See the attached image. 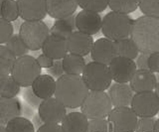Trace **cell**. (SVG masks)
<instances>
[{
	"label": "cell",
	"instance_id": "obj_1",
	"mask_svg": "<svg viewBox=\"0 0 159 132\" xmlns=\"http://www.w3.org/2000/svg\"><path fill=\"white\" fill-rule=\"evenodd\" d=\"M130 38L140 54L149 56L159 52V18L143 15L135 19Z\"/></svg>",
	"mask_w": 159,
	"mask_h": 132
},
{
	"label": "cell",
	"instance_id": "obj_2",
	"mask_svg": "<svg viewBox=\"0 0 159 132\" xmlns=\"http://www.w3.org/2000/svg\"><path fill=\"white\" fill-rule=\"evenodd\" d=\"M89 92L82 76L65 74L56 81L55 97L67 108L81 107Z\"/></svg>",
	"mask_w": 159,
	"mask_h": 132
},
{
	"label": "cell",
	"instance_id": "obj_3",
	"mask_svg": "<svg viewBox=\"0 0 159 132\" xmlns=\"http://www.w3.org/2000/svg\"><path fill=\"white\" fill-rule=\"evenodd\" d=\"M133 21V19L127 14L111 11L102 18V34L106 38L113 42L129 38Z\"/></svg>",
	"mask_w": 159,
	"mask_h": 132
},
{
	"label": "cell",
	"instance_id": "obj_4",
	"mask_svg": "<svg viewBox=\"0 0 159 132\" xmlns=\"http://www.w3.org/2000/svg\"><path fill=\"white\" fill-rule=\"evenodd\" d=\"M82 77L84 85L91 91H106L111 87L112 82L108 66L98 62L87 64Z\"/></svg>",
	"mask_w": 159,
	"mask_h": 132
},
{
	"label": "cell",
	"instance_id": "obj_5",
	"mask_svg": "<svg viewBox=\"0 0 159 132\" xmlns=\"http://www.w3.org/2000/svg\"><path fill=\"white\" fill-rule=\"evenodd\" d=\"M112 103L106 91H91L81 105V112L89 120L107 119L112 110Z\"/></svg>",
	"mask_w": 159,
	"mask_h": 132
},
{
	"label": "cell",
	"instance_id": "obj_6",
	"mask_svg": "<svg viewBox=\"0 0 159 132\" xmlns=\"http://www.w3.org/2000/svg\"><path fill=\"white\" fill-rule=\"evenodd\" d=\"M51 35L47 24L43 21L23 22L19 29V36L29 51H39Z\"/></svg>",
	"mask_w": 159,
	"mask_h": 132
},
{
	"label": "cell",
	"instance_id": "obj_7",
	"mask_svg": "<svg viewBox=\"0 0 159 132\" xmlns=\"http://www.w3.org/2000/svg\"><path fill=\"white\" fill-rule=\"evenodd\" d=\"M42 68L37 62V59L32 56L25 55L17 58L14 64L11 77L16 81L20 86H32L35 80L41 75Z\"/></svg>",
	"mask_w": 159,
	"mask_h": 132
},
{
	"label": "cell",
	"instance_id": "obj_8",
	"mask_svg": "<svg viewBox=\"0 0 159 132\" xmlns=\"http://www.w3.org/2000/svg\"><path fill=\"white\" fill-rule=\"evenodd\" d=\"M113 132H134L138 117L130 106L113 107L107 118Z\"/></svg>",
	"mask_w": 159,
	"mask_h": 132
},
{
	"label": "cell",
	"instance_id": "obj_9",
	"mask_svg": "<svg viewBox=\"0 0 159 132\" xmlns=\"http://www.w3.org/2000/svg\"><path fill=\"white\" fill-rule=\"evenodd\" d=\"M130 107L139 118L154 117L159 113V99L155 91L138 92L134 95Z\"/></svg>",
	"mask_w": 159,
	"mask_h": 132
},
{
	"label": "cell",
	"instance_id": "obj_10",
	"mask_svg": "<svg viewBox=\"0 0 159 132\" xmlns=\"http://www.w3.org/2000/svg\"><path fill=\"white\" fill-rule=\"evenodd\" d=\"M38 113L44 123L59 124L67 115V107L61 103L56 97L42 100L38 107Z\"/></svg>",
	"mask_w": 159,
	"mask_h": 132
},
{
	"label": "cell",
	"instance_id": "obj_11",
	"mask_svg": "<svg viewBox=\"0 0 159 132\" xmlns=\"http://www.w3.org/2000/svg\"><path fill=\"white\" fill-rule=\"evenodd\" d=\"M114 82L128 84L137 71L136 64L133 60L123 57H116L108 65Z\"/></svg>",
	"mask_w": 159,
	"mask_h": 132
},
{
	"label": "cell",
	"instance_id": "obj_12",
	"mask_svg": "<svg viewBox=\"0 0 159 132\" xmlns=\"http://www.w3.org/2000/svg\"><path fill=\"white\" fill-rule=\"evenodd\" d=\"M20 17L26 21H42L47 16L46 0H16Z\"/></svg>",
	"mask_w": 159,
	"mask_h": 132
},
{
	"label": "cell",
	"instance_id": "obj_13",
	"mask_svg": "<svg viewBox=\"0 0 159 132\" xmlns=\"http://www.w3.org/2000/svg\"><path fill=\"white\" fill-rule=\"evenodd\" d=\"M102 19L98 13L82 10L76 16V27L78 31L88 35H96L102 29Z\"/></svg>",
	"mask_w": 159,
	"mask_h": 132
},
{
	"label": "cell",
	"instance_id": "obj_14",
	"mask_svg": "<svg viewBox=\"0 0 159 132\" xmlns=\"http://www.w3.org/2000/svg\"><path fill=\"white\" fill-rule=\"evenodd\" d=\"M93 43V39L91 35L80 31H74L67 39L69 53L82 57L87 56L92 52Z\"/></svg>",
	"mask_w": 159,
	"mask_h": 132
},
{
	"label": "cell",
	"instance_id": "obj_15",
	"mask_svg": "<svg viewBox=\"0 0 159 132\" xmlns=\"http://www.w3.org/2000/svg\"><path fill=\"white\" fill-rule=\"evenodd\" d=\"M91 57L93 62H98L108 66L113 59L117 57L116 48H114V42L107 38L98 39L93 43Z\"/></svg>",
	"mask_w": 159,
	"mask_h": 132
},
{
	"label": "cell",
	"instance_id": "obj_16",
	"mask_svg": "<svg viewBox=\"0 0 159 132\" xmlns=\"http://www.w3.org/2000/svg\"><path fill=\"white\" fill-rule=\"evenodd\" d=\"M47 12L54 19H63L74 15L79 7L78 0H46Z\"/></svg>",
	"mask_w": 159,
	"mask_h": 132
},
{
	"label": "cell",
	"instance_id": "obj_17",
	"mask_svg": "<svg viewBox=\"0 0 159 132\" xmlns=\"http://www.w3.org/2000/svg\"><path fill=\"white\" fill-rule=\"evenodd\" d=\"M107 95L113 107L130 106L134 96V91L129 84L114 82L108 89Z\"/></svg>",
	"mask_w": 159,
	"mask_h": 132
},
{
	"label": "cell",
	"instance_id": "obj_18",
	"mask_svg": "<svg viewBox=\"0 0 159 132\" xmlns=\"http://www.w3.org/2000/svg\"><path fill=\"white\" fill-rule=\"evenodd\" d=\"M129 85L135 94L153 91L157 85L156 76L150 70H137L131 77Z\"/></svg>",
	"mask_w": 159,
	"mask_h": 132
},
{
	"label": "cell",
	"instance_id": "obj_19",
	"mask_svg": "<svg viewBox=\"0 0 159 132\" xmlns=\"http://www.w3.org/2000/svg\"><path fill=\"white\" fill-rule=\"evenodd\" d=\"M44 55L53 59L54 61H60L68 55V44L66 39L50 35L45 41L42 47Z\"/></svg>",
	"mask_w": 159,
	"mask_h": 132
},
{
	"label": "cell",
	"instance_id": "obj_20",
	"mask_svg": "<svg viewBox=\"0 0 159 132\" xmlns=\"http://www.w3.org/2000/svg\"><path fill=\"white\" fill-rule=\"evenodd\" d=\"M22 105L16 97L0 96V125L6 126L9 121L21 115Z\"/></svg>",
	"mask_w": 159,
	"mask_h": 132
},
{
	"label": "cell",
	"instance_id": "obj_21",
	"mask_svg": "<svg viewBox=\"0 0 159 132\" xmlns=\"http://www.w3.org/2000/svg\"><path fill=\"white\" fill-rule=\"evenodd\" d=\"M32 90L42 100L55 95L56 81L50 75H40L32 85Z\"/></svg>",
	"mask_w": 159,
	"mask_h": 132
},
{
	"label": "cell",
	"instance_id": "obj_22",
	"mask_svg": "<svg viewBox=\"0 0 159 132\" xmlns=\"http://www.w3.org/2000/svg\"><path fill=\"white\" fill-rule=\"evenodd\" d=\"M89 118L82 112L74 111L67 113L61 122L64 132H87Z\"/></svg>",
	"mask_w": 159,
	"mask_h": 132
},
{
	"label": "cell",
	"instance_id": "obj_23",
	"mask_svg": "<svg viewBox=\"0 0 159 132\" xmlns=\"http://www.w3.org/2000/svg\"><path fill=\"white\" fill-rule=\"evenodd\" d=\"M76 27V16H70L67 18L58 19L55 21L54 25L50 29L51 35L60 37L63 39H67L72 35L74 29Z\"/></svg>",
	"mask_w": 159,
	"mask_h": 132
},
{
	"label": "cell",
	"instance_id": "obj_24",
	"mask_svg": "<svg viewBox=\"0 0 159 132\" xmlns=\"http://www.w3.org/2000/svg\"><path fill=\"white\" fill-rule=\"evenodd\" d=\"M62 63H63L65 74L68 75L82 76L84 68L87 66L84 57L74 55V54H70V53L63 59Z\"/></svg>",
	"mask_w": 159,
	"mask_h": 132
},
{
	"label": "cell",
	"instance_id": "obj_25",
	"mask_svg": "<svg viewBox=\"0 0 159 132\" xmlns=\"http://www.w3.org/2000/svg\"><path fill=\"white\" fill-rule=\"evenodd\" d=\"M114 48H116V53L117 57L136 60V58L139 55V50L136 44L133 42L130 37L116 41L114 42Z\"/></svg>",
	"mask_w": 159,
	"mask_h": 132
},
{
	"label": "cell",
	"instance_id": "obj_26",
	"mask_svg": "<svg viewBox=\"0 0 159 132\" xmlns=\"http://www.w3.org/2000/svg\"><path fill=\"white\" fill-rule=\"evenodd\" d=\"M17 58L6 46L0 45V77L11 75Z\"/></svg>",
	"mask_w": 159,
	"mask_h": 132
},
{
	"label": "cell",
	"instance_id": "obj_27",
	"mask_svg": "<svg viewBox=\"0 0 159 132\" xmlns=\"http://www.w3.org/2000/svg\"><path fill=\"white\" fill-rule=\"evenodd\" d=\"M139 1L140 0H108V7L113 12L128 15L139 7Z\"/></svg>",
	"mask_w": 159,
	"mask_h": 132
},
{
	"label": "cell",
	"instance_id": "obj_28",
	"mask_svg": "<svg viewBox=\"0 0 159 132\" xmlns=\"http://www.w3.org/2000/svg\"><path fill=\"white\" fill-rule=\"evenodd\" d=\"M20 87L11 76L0 77V96L15 97L20 92Z\"/></svg>",
	"mask_w": 159,
	"mask_h": 132
},
{
	"label": "cell",
	"instance_id": "obj_29",
	"mask_svg": "<svg viewBox=\"0 0 159 132\" xmlns=\"http://www.w3.org/2000/svg\"><path fill=\"white\" fill-rule=\"evenodd\" d=\"M5 128L7 132H36L33 122L22 116L9 121Z\"/></svg>",
	"mask_w": 159,
	"mask_h": 132
},
{
	"label": "cell",
	"instance_id": "obj_30",
	"mask_svg": "<svg viewBox=\"0 0 159 132\" xmlns=\"http://www.w3.org/2000/svg\"><path fill=\"white\" fill-rule=\"evenodd\" d=\"M1 15L3 19L9 22L17 20L20 13L16 0H4L1 7Z\"/></svg>",
	"mask_w": 159,
	"mask_h": 132
},
{
	"label": "cell",
	"instance_id": "obj_31",
	"mask_svg": "<svg viewBox=\"0 0 159 132\" xmlns=\"http://www.w3.org/2000/svg\"><path fill=\"white\" fill-rule=\"evenodd\" d=\"M5 46L14 54V56L16 58L27 55V53L29 52V49L24 44L22 39L20 38L19 34L18 35H16V34L13 35L11 38H10V40L6 43Z\"/></svg>",
	"mask_w": 159,
	"mask_h": 132
},
{
	"label": "cell",
	"instance_id": "obj_32",
	"mask_svg": "<svg viewBox=\"0 0 159 132\" xmlns=\"http://www.w3.org/2000/svg\"><path fill=\"white\" fill-rule=\"evenodd\" d=\"M78 4L82 10L101 13L108 6V0H78Z\"/></svg>",
	"mask_w": 159,
	"mask_h": 132
},
{
	"label": "cell",
	"instance_id": "obj_33",
	"mask_svg": "<svg viewBox=\"0 0 159 132\" xmlns=\"http://www.w3.org/2000/svg\"><path fill=\"white\" fill-rule=\"evenodd\" d=\"M139 9L145 16L159 18V0H140Z\"/></svg>",
	"mask_w": 159,
	"mask_h": 132
},
{
	"label": "cell",
	"instance_id": "obj_34",
	"mask_svg": "<svg viewBox=\"0 0 159 132\" xmlns=\"http://www.w3.org/2000/svg\"><path fill=\"white\" fill-rule=\"evenodd\" d=\"M87 132H113L107 119H93L89 121Z\"/></svg>",
	"mask_w": 159,
	"mask_h": 132
},
{
	"label": "cell",
	"instance_id": "obj_35",
	"mask_svg": "<svg viewBox=\"0 0 159 132\" xmlns=\"http://www.w3.org/2000/svg\"><path fill=\"white\" fill-rule=\"evenodd\" d=\"M13 35V26L11 22L0 18V45L6 44Z\"/></svg>",
	"mask_w": 159,
	"mask_h": 132
},
{
	"label": "cell",
	"instance_id": "obj_36",
	"mask_svg": "<svg viewBox=\"0 0 159 132\" xmlns=\"http://www.w3.org/2000/svg\"><path fill=\"white\" fill-rule=\"evenodd\" d=\"M156 119L154 117H142L138 118L137 125L134 132H154Z\"/></svg>",
	"mask_w": 159,
	"mask_h": 132
},
{
	"label": "cell",
	"instance_id": "obj_37",
	"mask_svg": "<svg viewBox=\"0 0 159 132\" xmlns=\"http://www.w3.org/2000/svg\"><path fill=\"white\" fill-rule=\"evenodd\" d=\"M49 75L52 76L53 77H57V80L59 77H61L62 76L65 75V71H64V68H63V63L62 61H55L54 62V65L50 68V69L47 70Z\"/></svg>",
	"mask_w": 159,
	"mask_h": 132
},
{
	"label": "cell",
	"instance_id": "obj_38",
	"mask_svg": "<svg viewBox=\"0 0 159 132\" xmlns=\"http://www.w3.org/2000/svg\"><path fill=\"white\" fill-rule=\"evenodd\" d=\"M23 97L26 99V101L28 102V103H30L33 106H38L39 107V105L41 104V102H42V99H39V97L33 92L32 87H31V89H27L26 90H25Z\"/></svg>",
	"mask_w": 159,
	"mask_h": 132
},
{
	"label": "cell",
	"instance_id": "obj_39",
	"mask_svg": "<svg viewBox=\"0 0 159 132\" xmlns=\"http://www.w3.org/2000/svg\"><path fill=\"white\" fill-rule=\"evenodd\" d=\"M148 67L152 73H159V52L149 55Z\"/></svg>",
	"mask_w": 159,
	"mask_h": 132
},
{
	"label": "cell",
	"instance_id": "obj_40",
	"mask_svg": "<svg viewBox=\"0 0 159 132\" xmlns=\"http://www.w3.org/2000/svg\"><path fill=\"white\" fill-rule=\"evenodd\" d=\"M36 132H64L62 126L55 123H45Z\"/></svg>",
	"mask_w": 159,
	"mask_h": 132
},
{
	"label": "cell",
	"instance_id": "obj_41",
	"mask_svg": "<svg viewBox=\"0 0 159 132\" xmlns=\"http://www.w3.org/2000/svg\"><path fill=\"white\" fill-rule=\"evenodd\" d=\"M37 62L40 65V67L43 68V69H50L53 65H54V60L51 58H49L48 56L44 55V54H41L38 58H37Z\"/></svg>",
	"mask_w": 159,
	"mask_h": 132
},
{
	"label": "cell",
	"instance_id": "obj_42",
	"mask_svg": "<svg viewBox=\"0 0 159 132\" xmlns=\"http://www.w3.org/2000/svg\"><path fill=\"white\" fill-rule=\"evenodd\" d=\"M148 55H144V54H140L136 58V67L137 70H149L148 67Z\"/></svg>",
	"mask_w": 159,
	"mask_h": 132
},
{
	"label": "cell",
	"instance_id": "obj_43",
	"mask_svg": "<svg viewBox=\"0 0 159 132\" xmlns=\"http://www.w3.org/2000/svg\"><path fill=\"white\" fill-rule=\"evenodd\" d=\"M33 124H34V126H35V128H37V129H39L40 127H41L43 124H45L44 123V121L42 120V118L40 117V115H39V113H37V114H35L34 115V117H33Z\"/></svg>",
	"mask_w": 159,
	"mask_h": 132
},
{
	"label": "cell",
	"instance_id": "obj_44",
	"mask_svg": "<svg viewBox=\"0 0 159 132\" xmlns=\"http://www.w3.org/2000/svg\"><path fill=\"white\" fill-rule=\"evenodd\" d=\"M154 132H159V118L156 119L155 122V127H154Z\"/></svg>",
	"mask_w": 159,
	"mask_h": 132
},
{
	"label": "cell",
	"instance_id": "obj_45",
	"mask_svg": "<svg viewBox=\"0 0 159 132\" xmlns=\"http://www.w3.org/2000/svg\"><path fill=\"white\" fill-rule=\"evenodd\" d=\"M155 94L157 95L158 99H159V81L157 82V85H156V87H155Z\"/></svg>",
	"mask_w": 159,
	"mask_h": 132
},
{
	"label": "cell",
	"instance_id": "obj_46",
	"mask_svg": "<svg viewBox=\"0 0 159 132\" xmlns=\"http://www.w3.org/2000/svg\"><path fill=\"white\" fill-rule=\"evenodd\" d=\"M0 132H7L6 131V128H5V126L0 125Z\"/></svg>",
	"mask_w": 159,
	"mask_h": 132
},
{
	"label": "cell",
	"instance_id": "obj_47",
	"mask_svg": "<svg viewBox=\"0 0 159 132\" xmlns=\"http://www.w3.org/2000/svg\"><path fill=\"white\" fill-rule=\"evenodd\" d=\"M3 1H4V0H0V18H2V15H1V7H2Z\"/></svg>",
	"mask_w": 159,
	"mask_h": 132
}]
</instances>
